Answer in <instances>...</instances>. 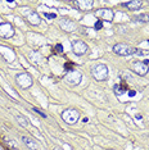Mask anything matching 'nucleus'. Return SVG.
Segmentation results:
<instances>
[{"label": "nucleus", "instance_id": "obj_12", "mask_svg": "<svg viewBox=\"0 0 149 150\" xmlns=\"http://www.w3.org/2000/svg\"><path fill=\"white\" fill-rule=\"evenodd\" d=\"M27 19H28V22L31 23L32 26H39V25H40V22H41V18H40V16L37 14L36 12L31 13V14L27 17Z\"/></svg>", "mask_w": 149, "mask_h": 150}, {"label": "nucleus", "instance_id": "obj_2", "mask_svg": "<svg viewBox=\"0 0 149 150\" xmlns=\"http://www.w3.org/2000/svg\"><path fill=\"white\" fill-rule=\"evenodd\" d=\"M113 52L118 54V55H122V57H128L131 54H135L136 49H134L133 46L127 45V44H123V42H120V44H116L113 46Z\"/></svg>", "mask_w": 149, "mask_h": 150}, {"label": "nucleus", "instance_id": "obj_25", "mask_svg": "<svg viewBox=\"0 0 149 150\" xmlns=\"http://www.w3.org/2000/svg\"><path fill=\"white\" fill-rule=\"evenodd\" d=\"M109 150H113V149H109Z\"/></svg>", "mask_w": 149, "mask_h": 150}, {"label": "nucleus", "instance_id": "obj_15", "mask_svg": "<svg viewBox=\"0 0 149 150\" xmlns=\"http://www.w3.org/2000/svg\"><path fill=\"white\" fill-rule=\"evenodd\" d=\"M74 4L81 6L80 9H82V11H89V9H91V6H93V1H76Z\"/></svg>", "mask_w": 149, "mask_h": 150}, {"label": "nucleus", "instance_id": "obj_5", "mask_svg": "<svg viewBox=\"0 0 149 150\" xmlns=\"http://www.w3.org/2000/svg\"><path fill=\"white\" fill-rule=\"evenodd\" d=\"M87 45L82 40H74L72 41V52L76 54V55H84V54L87 53Z\"/></svg>", "mask_w": 149, "mask_h": 150}, {"label": "nucleus", "instance_id": "obj_20", "mask_svg": "<svg viewBox=\"0 0 149 150\" xmlns=\"http://www.w3.org/2000/svg\"><path fill=\"white\" fill-rule=\"evenodd\" d=\"M32 110H33V112H36V113H37V114H40V115H41V117H43V118H46V114H45V113H44V112H41V110H39V109H37V108H32Z\"/></svg>", "mask_w": 149, "mask_h": 150}, {"label": "nucleus", "instance_id": "obj_24", "mask_svg": "<svg viewBox=\"0 0 149 150\" xmlns=\"http://www.w3.org/2000/svg\"><path fill=\"white\" fill-rule=\"evenodd\" d=\"M54 150H60V149H58V148H55V149H54Z\"/></svg>", "mask_w": 149, "mask_h": 150}, {"label": "nucleus", "instance_id": "obj_22", "mask_svg": "<svg viewBox=\"0 0 149 150\" xmlns=\"http://www.w3.org/2000/svg\"><path fill=\"white\" fill-rule=\"evenodd\" d=\"M55 50H57L58 53H62V52H63V46L60 45V44H57V45H55Z\"/></svg>", "mask_w": 149, "mask_h": 150}, {"label": "nucleus", "instance_id": "obj_9", "mask_svg": "<svg viewBox=\"0 0 149 150\" xmlns=\"http://www.w3.org/2000/svg\"><path fill=\"white\" fill-rule=\"evenodd\" d=\"M59 25H60V27H62L63 30H66L67 32L74 31V28H76V23H74L73 21H71V19H64V21H60Z\"/></svg>", "mask_w": 149, "mask_h": 150}, {"label": "nucleus", "instance_id": "obj_1", "mask_svg": "<svg viewBox=\"0 0 149 150\" xmlns=\"http://www.w3.org/2000/svg\"><path fill=\"white\" fill-rule=\"evenodd\" d=\"M91 76L95 78L96 81H104L108 77V67L106 64H96L91 68Z\"/></svg>", "mask_w": 149, "mask_h": 150}, {"label": "nucleus", "instance_id": "obj_17", "mask_svg": "<svg viewBox=\"0 0 149 150\" xmlns=\"http://www.w3.org/2000/svg\"><path fill=\"white\" fill-rule=\"evenodd\" d=\"M134 19H135V21H138V22H149V14H140V16H136Z\"/></svg>", "mask_w": 149, "mask_h": 150}, {"label": "nucleus", "instance_id": "obj_11", "mask_svg": "<svg viewBox=\"0 0 149 150\" xmlns=\"http://www.w3.org/2000/svg\"><path fill=\"white\" fill-rule=\"evenodd\" d=\"M123 5L126 6L128 11L133 12V11H138L143 5V1H136V0H134V1H126V3H123Z\"/></svg>", "mask_w": 149, "mask_h": 150}, {"label": "nucleus", "instance_id": "obj_21", "mask_svg": "<svg viewBox=\"0 0 149 150\" xmlns=\"http://www.w3.org/2000/svg\"><path fill=\"white\" fill-rule=\"evenodd\" d=\"M44 17H46V18H49V19H54L57 16L54 14V13H44Z\"/></svg>", "mask_w": 149, "mask_h": 150}, {"label": "nucleus", "instance_id": "obj_8", "mask_svg": "<svg viewBox=\"0 0 149 150\" xmlns=\"http://www.w3.org/2000/svg\"><path fill=\"white\" fill-rule=\"evenodd\" d=\"M81 78H82V74H81L79 71H71V72L67 74L66 81L71 85H77L81 81Z\"/></svg>", "mask_w": 149, "mask_h": 150}, {"label": "nucleus", "instance_id": "obj_7", "mask_svg": "<svg viewBox=\"0 0 149 150\" xmlns=\"http://www.w3.org/2000/svg\"><path fill=\"white\" fill-rule=\"evenodd\" d=\"M133 68H134V72L136 74H139V76H145L149 71L148 64L144 63V62H135L133 64Z\"/></svg>", "mask_w": 149, "mask_h": 150}, {"label": "nucleus", "instance_id": "obj_16", "mask_svg": "<svg viewBox=\"0 0 149 150\" xmlns=\"http://www.w3.org/2000/svg\"><path fill=\"white\" fill-rule=\"evenodd\" d=\"M16 119L18 121V123L23 126V127H27L28 126V121H27L26 117H22V115H16Z\"/></svg>", "mask_w": 149, "mask_h": 150}, {"label": "nucleus", "instance_id": "obj_3", "mask_svg": "<svg viewBox=\"0 0 149 150\" xmlns=\"http://www.w3.org/2000/svg\"><path fill=\"white\" fill-rule=\"evenodd\" d=\"M79 118H80V113L76 109H66L62 113V119L68 125L76 123L79 121Z\"/></svg>", "mask_w": 149, "mask_h": 150}, {"label": "nucleus", "instance_id": "obj_4", "mask_svg": "<svg viewBox=\"0 0 149 150\" xmlns=\"http://www.w3.org/2000/svg\"><path fill=\"white\" fill-rule=\"evenodd\" d=\"M16 82L22 88H28L32 86L33 81H32V77L30 76L27 72H23V73H19L16 76Z\"/></svg>", "mask_w": 149, "mask_h": 150}, {"label": "nucleus", "instance_id": "obj_10", "mask_svg": "<svg viewBox=\"0 0 149 150\" xmlns=\"http://www.w3.org/2000/svg\"><path fill=\"white\" fill-rule=\"evenodd\" d=\"M95 14L98 17H103L104 19H107V21H112L113 19V12L111 11V9H99V11L95 12Z\"/></svg>", "mask_w": 149, "mask_h": 150}, {"label": "nucleus", "instance_id": "obj_13", "mask_svg": "<svg viewBox=\"0 0 149 150\" xmlns=\"http://www.w3.org/2000/svg\"><path fill=\"white\" fill-rule=\"evenodd\" d=\"M22 141L25 142V145H26L30 150H36V149H37V144H36L35 141H33V140H32L31 137H27V136H23V137H22Z\"/></svg>", "mask_w": 149, "mask_h": 150}, {"label": "nucleus", "instance_id": "obj_18", "mask_svg": "<svg viewBox=\"0 0 149 150\" xmlns=\"http://www.w3.org/2000/svg\"><path fill=\"white\" fill-rule=\"evenodd\" d=\"M4 140H5L6 142H8V145L13 146V148H14V149L18 148V146H17V144H16V141H14V140H11V139H8V137H4Z\"/></svg>", "mask_w": 149, "mask_h": 150}, {"label": "nucleus", "instance_id": "obj_19", "mask_svg": "<svg viewBox=\"0 0 149 150\" xmlns=\"http://www.w3.org/2000/svg\"><path fill=\"white\" fill-rule=\"evenodd\" d=\"M95 30H100L101 27H103V22H101V19H98V21L95 22Z\"/></svg>", "mask_w": 149, "mask_h": 150}, {"label": "nucleus", "instance_id": "obj_14", "mask_svg": "<svg viewBox=\"0 0 149 150\" xmlns=\"http://www.w3.org/2000/svg\"><path fill=\"white\" fill-rule=\"evenodd\" d=\"M127 93V86H125L123 83H118L114 86V94L116 95H122V94H126Z\"/></svg>", "mask_w": 149, "mask_h": 150}, {"label": "nucleus", "instance_id": "obj_6", "mask_svg": "<svg viewBox=\"0 0 149 150\" xmlns=\"http://www.w3.org/2000/svg\"><path fill=\"white\" fill-rule=\"evenodd\" d=\"M13 35H14V28L11 23L5 22L0 25V37L9 39V37H13Z\"/></svg>", "mask_w": 149, "mask_h": 150}, {"label": "nucleus", "instance_id": "obj_23", "mask_svg": "<svg viewBox=\"0 0 149 150\" xmlns=\"http://www.w3.org/2000/svg\"><path fill=\"white\" fill-rule=\"evenodd\" d=\"M135 95H136V91L135 90H128V96L133 98V96H135Z\"/></svg>", "mask_w": 149, "mask_h": 150}]
</instances>
